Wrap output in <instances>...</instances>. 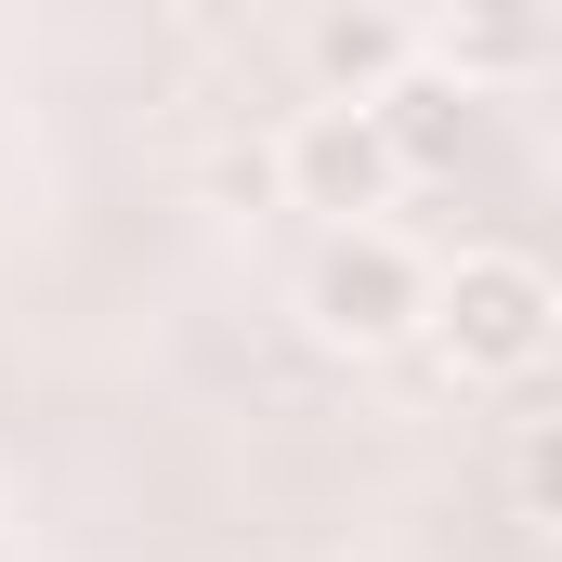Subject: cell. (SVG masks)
<instances>
[{
  "label": "cell",
  "mask_w": 562,
  "mask_h": 562,
  "mask_svg": "<svg viewBox=\"0 0 562 562\" xmlns=\"http://www.w3.org/2000/svg\"><path fill=\"white\" fill-rule=\"evenodd\" d=\"M550 53V13H510V0H458V13H419V66L445 92H471V79H510V66H537Z\"/></svg>",
  "instance_id": "5b68a950"
},
{
  "label": "cell",
  "mask_w": 562,
  "mask_h": 562,
  "mask_svg": "<svg viewBox=\"0 0 562 562\" xmlns=\"http://www.w3.org/2000/svg\"><path fill=\"white\" fill-rule=\"evenodd\" d=\"M550 497H562V445H550V431H524V510L550 524Z\"/></svg>",
  "instance_id": "8992f818"
},
{
  "label": "cell",
  "mask_w": 562,
  "mask_h": 562,
  "mask_svg": "<svg viewBox=\"0 0 562 562\" xmlns=\"http://www.w3.org/2000/svg\"><path fill=\"white\" fill-rule=\"evenodd\" d=\"M262 183H288V210H327V223L353 236L367 210H393L406 157L380 144V119H367V105H301V119L276 132V157H262Z\"/></svg>",
  "instance_id": "3957f363"
},
{
  "label": "cell",
  "mask_w": 562,
  "mask_h": 562,
  "mask_svg": "<svg viewBox=\"0 0 562 562\" xmlns=\"http://www.w3.org/2000/svg\"><path fill=\"white\" fill-rule=\"evenodd\" d=\"M301 314H314L340 353H393V340H419V327H431V262L406 249V236L353 223V236H327V249H314Z\"/></svg>",
  "instance_id": "7a4b0ae2"
},
{
  "label": "cell",
  "mask_w": 562,
  "mask_h": 562,
  "mask_svg": "<svg viewBox=\"0 0 562 562\" xmlns=\"http://www.w3.org/2000/svg\"><path fill=\"white\" fill-rule=\"evenodd\" d=\"M301 53H314L327 105H380V92L419 66V13H393V0H327V13L301 26Z\"/></svg>",
  "instance_id": "277c9868"
},
{
  "label": "cell",
  "mask_w": 562,
  "mask_h": 562,
  "mask_svg": "<svg viewBox=\"0 0 562 562\" xmlns=\"http://www.w3.org/2000/svg\"><path fill=\"white\" fill-rule=\"evenodd\" d=\"M431 340H445L458 380H537L550 340H562L550 262H524V249H471L458 276H431Z\"/></svg>",
  "instance_id": "6da1fadb"
}]
</instances>
